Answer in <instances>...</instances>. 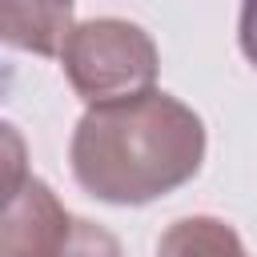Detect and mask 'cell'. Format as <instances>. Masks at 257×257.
I'll list each match as a JSON object with an SVG mask.
<instances>
[{"label": "cell", "instance_id": "obj_5", "mask_svg": "<svg viewBox=\"0 0 257 257\" xmlns=\"http://www.w3.org/2000/svg\"><path fill=\"white\" fill-rule=\"evenodd\" d=\"M157 257H249V249L233 225L201 213L173 221L157 241Z\"/></svg>", "mask_w": 257, "mask_h": 257}, {"label": "cell", "instance_id": "obj_6", "mask_svg": "<svg viewBox=\"0 0 257 257\" xmlns=\"http://www.w3.org/2000/svg\"><path fill=\"white\" fill-rule=\"evenodd\" d=\"M60 257H124V253H120V241H116L104 225H96V221H88V217H76L72 237H68V245L60 249Z\"/></svg>", "mask_w": 257, "mask_h": 257}, {"label": "cell", "instance_id": "obj_3", "mask_svg": "<svg viewBox=\"0 0 257 257\" xmlns=\"http://www.w3.org/2000/svg\"><path fill=\"white\" fill-rule=\"evenodd\" d=\"M72 225L76 217L60 205V197L40 177H28L16 193L4 197L0 257H60Z\"/></svg>", "mask_w": 257, "mask_h": 257}, {"label": "cell", "instance_id": "obj_4", "mask_svg": "<svg viewBox=\"0 0 257 257\" xmlns=\"http://www.w3.org/2000/svg\"><path fill=\"white\" fill-rule=\"evenodd\" d=\"M72 28V0H0V36L20 52L60 56Z\"/></svg>", "mask_w": 257, "mask_h": 257}, {"label": "cell", "instance_id": "obj_8", "mask_svg": "<svg viewBox=\"0 0 257 257\" xmlns=\"http://www.w3.org/2000/svg\"><path fill=\"white\" fill-rule=\"evenodd\" d=\"M4 141H8V185H4V197H8V193H16L28 177H24V145H20V137H16L12 124H4Z\"/></svg>", "mask_w": 257, "mask_h": 257}, {"label": "cell", "instance_id": "obj_2", "mask_svg": "<svg viewBox=\"0 0 257 257\" xmlns=\"http://www.w3.org/2000/svg\"><path fill=\"white\" fill-rule=\"evenodd\" d=\"M60 68L72 84V92L88 104H124L145 92H153L161 56L153 36L120 16H96L80 20L60 52Z\"/></svg>", "mask_w": 257, "mask_h": 257}, {"label": "cell", "instance_id": "obj_7", "mask_svg": "<svg viewBox=\"0 0 257 257\" xmlns=\"http://www.w3.org/2000/svg\"><path fill=\"white\" fill-rule=\"evenodd\" d=\"M237 40H241V52H245V60L257 68V0H241Z\"/></svg>", "mask_w": 257, "mask_h": 257}, {"label": "cell", "instance_id": "obj_1", "mask_svg": "<svg viewBox=\"0 0 257 257\" xmlns=\"http://www.w3.org/2000/svg\"><path fill=\"white\" fill-rule=\"evenodd\" d=\"M76 185L104 205H149L197 177L205 161L201 116L153 88L124 104L88 108L68 145Z\"/></svg>", "mask_w": 257, "mask_h": 257}]
</instances>
